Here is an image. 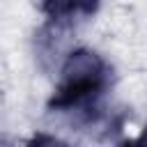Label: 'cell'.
Returning a JSON list of instances; mask_svg holds the SVG:
<instances>
[{
    "instance_id": "3",
    "label": "cell",
    "mask_w": 147,
    "mask_h": 147,
    "mask_svg": "<svg viewBox=\"0 0 147 147\" xmlns=\"http://www.w3.org/2000/svg\"><path fill=\"white\" fill-rule=\"evenodd\" d=\"M140 142H147V126H145V131L140 133Z\"/></svg>"
},
{
    "instance_id": "2",
    "label": "cell",
    "mask_w": 147,
    "mask_h": 147,
    "mask_svg": "<svg viewBox=\"0 0 147 147\" xmlns=\"http://www.w3.org/2000/svg\"><path fill=\"white\" fill-rule=\"evenodd\" d=\"M101 0H41V11L60 23V21H71L78 16H92L99 9Z\"/></svg>"
},
{
    "instance_id": "1",
    "label": "cell",
    "mask_w": 147,
    "mask_h": 147,
    "mask_svg": "<svg viewBox=\"0 0 147 147\" xmlns=\"http://www.w3.org/2000/svg\"><path fill=\"white\" fill-rule=\"evenodd\" d=\"M110 80L108 62L92 48H76L67 55L60 67V78L53 96L48 99L51 110H76L96 101Z\"/></svg>"
}]
</instances>
